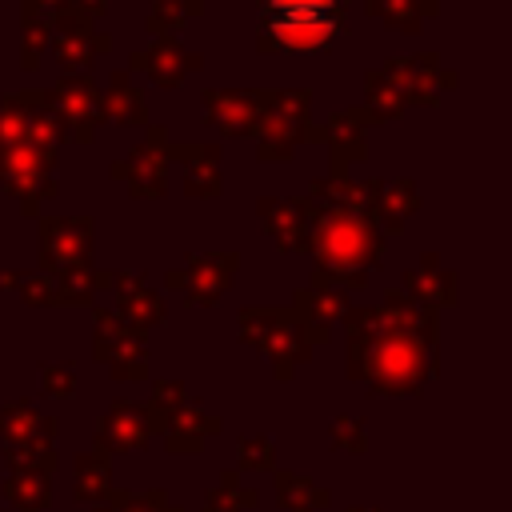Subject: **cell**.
I'll use <instances>...</instances> for the list:
<instances>
[{"instance_id": "d6986e66", "label": "cell", "mask_w": 512, "mask_h": 512, "mask_svg": "<svg viewBox=\"0 0 512 512\" xmlns=\"http://www.w3.org/2000/svg\"><path fill=\"white\" fill-rule=\"evenodd\" d=\"M256 216H260L264 236L280 252H304V232H308V204H304V196H292V200L264 196V200H256Z\"/></svg>"}, {"instance_id": "b9f144b4", "label": "cell", "mask_w": 512, "mask_h": 512, "mask_svg": "<svg viewBox=\"0 0 512 512\" xmlns=\"http://www.w3.org/2000/svg\"><path fill=\"white\" fill-rule=\"evenodd\" d=\"M48 48V24H36V20H24V40H20V68L24 72H36L40 68V56Z\"/></svg>"}, {"instance_id": "e575fe53", "label": "cell", "mask_w": 512, "mask_h": 512, "mask_svg": "<svg viewBox=\"0 0 512 512\" xmlns=\"http://www.w3.org/2000/svg\"><path fill=\"white\" fill-rule=\"evenodd\" d=\"M4 500L16 512H44L48 508V480L44 476H32V472H8Z\"/></svg>"}, {"instance_id": "ab89813d", "label": "cell", "mask_w": 512, "mask_h": 512, "mask_svg": "<svg viewBox=\"0 0 512 512\" xmlns=\"http://www.w3.org/2000/svg\"><path fill=\"white\" fill-rule=\"evenodd\" d=\"M40 388H44V396H56V400L76 396V364L72 360H64V364L44 360L40 364Z\"/></svg>"}, {"instance_id": "f1b7e54d", "label": "cell", "mask_w": 512, "mask_h": 512, "mask_svg": "<svg viewBox=\"0 0 512 512\" xmlns=\"http://www.w3.org/2000/svg\"><path fill=\"white\" fill-rule=\"evenodd\" d=\"M364 12L384 20V24H392L404 36H416L424 16H436L440 4L436 0H364Z\"/></svg>"}, {"instance_id": "8d00e7d4", "label": "cell", "mask_w": 512, "mask_h": 512, "mask_svg": "<svg viewBox=\"0 0 512 512\" xmlns=\"http://www.w3.org/2000/svg\"><path fill=\"white\" fill-rule=\"evenodd\" d=\"M104 504L112 512H180L176 504H168V492L164 488H152V492H108Z\"/></svg>"}, {"instance_id": "f6af8a7d", "label": "cell", "mask_w": 512, "mask_h": 512, "mask_svg": "<svg viewBox=\"0 0 512 512\" xmlns=\"http://www.w3.org/2000/svg\"><path fill=\"white\" fill-rule=\"evenodd\" d=\"M20 284V272H8V268H0V288H16Z\"/></svg>"}, {"instance_id": "7402d4cb", "label": "cell", "mask_w": 512, "mask_h": 512, "mask_svg": "<svg viewBox=\"0 0 512 512\" xmlns=\"http://www.w3.org/2000/svg\"><path fill=\"white\" fill-rule=\"evenodd\" d=\"M152 436V424H148V412L144 404H132V400H116L104 420H100V432H96V444L104 452H136L144 448Z\"/></svg>"}, {"instance_id": "c3c4849f", "label": "cell", "mask_w": 512, "mask_h": 512, "mask_svg": "<svg viewBox=\"0 0 512 512\" xmlns=\"http://www.w3.org/2000/svg\"><path fill=\"white\" fill-rule=\"evenodd\" d=\"M348 512H376V508H348Z\"/></svg>"}, {"instance_id": "5b68a950", "label": "cell", "mask_w": 512, "mask_h": 512, "mask_svg": "<svg viewBox=\"0 0 512 512\" xmlns=\"http://www.w3.org/2000/svg\"><path fill=\"white\" fill-rule=\"evenodd\" d=\"M236 328H240L244 344H256L272 360L276 380H288L296 372V364L312 356V344L288 308H240Z\"/></svg>"}, {"instance_id": "9a60e30c", "label": "cell", "mask_w": 512, "mask_h": 512, "mask_svg": "<svg viewBox=\"0 0 512 512\" xmlns=\"http://www.w3.org/2000/svg\"><path fill=\"white\" fill-rule=\"evenodd\" d=\"M200 68H204V56L200 52H188L176 36H160L148 48H140V52L128 56V72H140V76H148L160 88H176L188 72H200Z\"/></svg>"}, {"instance_id": "3957f363", "label": "cell", "mask_w": 512, "mask_h": 512, "mask_svg": "<svg viewBox=\"0 0 512 512\" xmlns=\"http://www.w3.org/2000/svg\"><path fill=\"white\" fill-rule=\"evenodd\" d=\"M344 0H264L260 52H320L340 36Z\"/></svg>"}, {"instance_id": "7a4b0ae2", "label": "cell", "mask_w": 512, "mask_h": 512, "mask_svg": "<svg viewBox=\"0 0 512 512\" xmlns=\"http://www.w3.org/2000/svg\"><path fill=\"white\" fill-rule=\"evenodd\" d=\"M376 184L380 180H348L324 176L312 180L308 204V232L304 252L316 260L312 280L332 288H364L368 272L380 264L388 248V232L376 216Z\"/></svg>"}, {"instance_id": "9c48e42d", "label": "cell", "mask_w": 512, "mask_h": 512, "mask_svg": "<svg viewBox=\"0 0 512 512\" xmlns=\"http://www.w3.org/2000/svg\"><path fill=\"white\" fill-rule=\"evenodd\" d=\"M40 228V272L92 264V220L88 216H36Z\"/></svg>"}, {"instance_id": "4fadbf2b", "label": "cell", "mask_w": 512, "mask_h": 512, "mask_svg": "<svg viewBox=\"0 0 512 512\" xmlns=\"http://www.w3.org/2000/svg\"><path fill=\"white\" fill-rule=\"evenodd\" d=\"M384 76L400 88L404 104H440V96L448 88H456V72H448L440 64L436 52H420V56H396L384 64Z\"/></svg>"}, {"instance_id": "7c38bea8", "label": "cell", "mask_w": 512, "mask_h": 512, "mask_svg": "<svg viewBox=\"0 0 512 512\" xmlns=\"http://www.w3.org/2000/svg\"><path fill=\"white\" fill-rule=\"evenodd\" d=\"M112 48V36L96 32L92 20L76 16V12H60L48 24V52L60 64V76H76L84 64H92L96 56H104Z\"/></svg>"}, {"instance_id": "83f0119b", "label": "cell", "mask_w": 512, "mask_h": 512, "mask_svg": "<svg viewBox=\"0 0 512 512\" xmlns=\"http://www.w3.org/2000/svg\"><path fill=\"white\" fill-rule=\"evenodd\" d=\"M52 276V288H56V304H92L100 288H108L112 272L104 268H92V264H80V268H60V272H48Z\"/></svg>"}, {"instance_id": "ffe728a7", "label": "cell", "mask_w": 512, "mask_h": 512, "mask_svg": "<svg viewBox=\"0 0 512 512\" xmlns=\"http://www.w3.org/2000/svg\"><path fill=\"white\" fill-rule=\"evenodd\" d=\"M400 292L436 312L444 304H456V272L444 268L436 252H424L412 268H404V288Z\"/></svg>"}, {"instance_id": "f35d334b", "label": "cell", "mask_w": 512, "mask_h": 512, "mask_svg": "<svg viewBox=\"0 0 512 512\" xmlns=\"http://www.w3.org/2000/svg\"><path fill=\"white\" fill-rule=\"evenodd\" d=\"M276 464V448L268 436H244L236 444V472H268Z\"/></svg>"}, {"instance_id": "f546056e", "label": "cell", "mask_w": 512, "mask_h": 512, "mask_svg": "<svg viewBox=\"0 0 512 512\" xmlns=\"http://www.w3.org/2000/svg\"><path fill=\"white\" fill-rule=\"evenodd\" d=\"M104 120H124V124H144L148 108H144V92L132 84L128 72H112L108 76V92H104Z\"/></svg>"}, {"instance_id": "1f68e13d", "label": "cell", "mask_w": 512, "mask_h": 512, "mask_svg": "<svg viewBox=\"0 0 512 512\" xmlns=\"http://www.w3.org/2000/svg\"><path fill=\"white\" fill-rule=\"evenodd\" d=\"M360 108L380 124V120H396L408 104H404L400 88L384 76V68H372V72L364 76V104H360Z\"/></svg>"}, {"instance_id": "bcb514c9", "label": "cell", "mask_w": 512, "mask_h": 512, "mask_svg": "<svg viewBox=\"0 0 512 512\" xmlns=\"http://www.w3.org/2000/svg\"><path fill=\"white\" fill-rule=\"evenodd\" d=\"M184 4H188V12H192V16H200V12H204V0H184Z\"/></svg>"}, {"instance_id": "60d3db41", "label": "cell", "mask_w": 512, "mask_h": 512, "mask_svg": "<svg viewBox=\"0 0 512 512\" xmlns=\"http://www.w3.org/2000/svg\"><path fill=\"white\" fill-rule=\"evenodd\" d=\"M332 448H340V452H364L368 448V436H364V420L360 416H336L332 420Z\"/></svg>"}, {"instance_id": "52a82bcc", "label": "cell", "mask_w": 512, "mask_h": 512, "mask_svg": "<svg viewBox=\"0 0 512 512\" xmlns=\"http://www.w3.org/2000/svg\"><path fill=\"white\" fill-rule=\"evenodd\" d=\"M92 356L112 368L116 380H148L144 332L128 328L112 308H96L92 320Z\"/></svg>"}, {"instance_id": "8992f818", "label": "cell", "mask_w": 512, "mask_h": 512, "mask_svg": "<svg viewBox=\"0 0 512 512\" xmlns=\"http://www.w3.org/2000/svg\"><path fill=\"white\" fill-rule=\"evenodd\" d=\"M52 164H56V152H40L28 144L0 148V188L20 204L24 216H40V200L56 196Z\"/></svg>"}, {"instance_id": "cb8c5ba5", "label": "cell", "mask_w": 512, "mask_h": 512, "mask_svg": "<svg viewBox=\"0 0 512 512\" xmlns=\"http://www.w3.org/2000/svg\"><path fill=\"white\" fill-rule=\"evenodd\" d=\"M16 104L24 116V144L40 148V152H56V144L64 140V128L52 112L48 88H24V92H16Z\"/></svg>"}, {"instance_id": "d6a6232c", "label": "cell", "mask_w": 512, "mask_h": 512, "mask_svg": "<svg viewBox=\"0 0 512 512\" xmlns=\"http://www.w3.org/2000/svg\"><path fill=\"white\" fill-rule=\"evenodd\" d=\"M4 460L12 472H32V476H52L56 472V452L48 440H20V444H4Z\"/></svg>"}, {"instance_id": "4dcf8cb0", "label": "cell", "mask_w": 512, "mask_h": 512, "mask_svg": "<svg viewBox=\"0 0 512 512\" xmlns=\"http://www.w3.org/2000/svg\"><path fill=\"white\" fill-rule=\"evenodd\" d=\"M276 496H280L284 512H316V508L332 504L328 488H320V484H312L308 476H296V472H276Z\"/></svg>"}, {"instance_id": "e0dca14e", "label": "cell", "mask_w": 512, "mask_h": 512, "mask_svg": "<svg viewBox=\"0 0 512 512\" xmlns=\"http://www.w3.org/2000/svg\"><path fill=\"white\" fill-rule=\"evenodd\" d=\"M108 288H116V316H120L128 328L144 332V328H152V324H164L168 304H164V296H160L156 288H148L144 272H112Z\"/></svg>"}, {"instance_id": "484cf974", "label": "cell", "mask_w": 512, "mask_h": 512, "mask_svg": "<svg viewBox=\"0 0 512 512\" xmlns=\"http://www.w3.org/2000/svg\"><path fill=\"white\" fill-rule=\"evenodd\" d=\"M72 472H76V500H84V504L100 500L104 504V496L112 492V452L92 444L88 452H80L72 460Z\"/></svg>"}, {"instance_id": "8fae6325", "label": "cell", "mask_w": 512, "mask_h": 512, "mask_svg": "<svg viewBox=\"0 0 512 512\" xmlns=\"http://www.w3.org/2000/svg\"><path fill=\"white\" fill-rule=\"evenodd\" d=\"M236 268H240V256L236 252H204V256H188L184 268H172L164 276V284L168 288H180L188 304L212 308L232 288Z\"/></svg>"}, {"instance_id": "d4e9b609", "label": "cell", "mask_w": 512, "mask_h": 512, "mask_svg": "<svg viewBox=\"0 0 512 512\" xmlns=\"http://www.w3.org/2000/svg\"><path fill=\"white\" fill-rule=\"evenodd\" d=\"M420 208V188L400 176V180H380L376 184V216H380V228L388 236H396L404 228V220Z\"/></svg>"}, {"instance_id": "ee69618b", "label": "cell", "mask_w": 512, "mask_h": 512, "mask_svg": "<svg viewBox=\"0 0 512 512\" xmlns=\"http://www.w3.org/2000/svg\"><path fill=\"white\" fill-rule=\"evenodd\" d=\"M68 12H76L84 20H96V16L108 12V0H68Z\"/></svg>"}, {"instance_id": "836d02e7", "label": "cell", "mask_w": 512, "mask_h": 512, "mask_svg": "<svg viewBox=\"0 0 512 512\" xmlns=\"http://www.w3.org/2000/svg\"><path fill=\"white\" fill-rule=\"evenodd\" d=\"M256 488H240V472L236 468H228V472H220V480H216V488L204 496V512H248V508H256Z\"/></svg>"}, {"instance_id": "603a6c76", "label": "cell", "mask_w": 512, "mask_h": 512, "mask_svg": "<svg viewBox=\"0 0 512 512\" xmlns=\"http://www.w3.org/2000/svg\"><path fill=\"white\" fill-rule=\"evenodd\" d=\"M164 448L168 452H200L204 448V440L212 436V432H220V420L212 416V412H204L200 408V400H184L168 420H164Z\"/></svg>"}, {"instance_id": "5bb4252c", "label": "cell", "mask_w": 512, "mask_h": 512, "mask_svg": "<svg viewBox=\"0 0 512 512\" xmlns=\"http://www.w3.org/2000/svg\"><path fill=\"white\" fill-rule=\"evenodd\" d=\"M268 88H208L204 92V112L208 124L224 136H252L256 120L264 112Z\"/></svg>"}, {"instance_id": "ac0fdd59", "label": "cell", "mask_w": 512, "mask_h": 512, "mask_svg": "<svg viewBox=\"0 0 512 512\" xmlns=\"http://www.w3.org/2000/svg\"><path fill=\"white\" fill-rule=\"evenodd\" d=\"M368 124H376L360 104L356 108H340L328 116V124L320 128L328 148H332V176H348V164L368 156Z\"/></svg>"}, {"instance_id": "ba28073f", "label": "cell", "mask_w": 512, "mask_h": 512, "mask_svg": "<svg viewBox=\"0 0 512 512\" xmlns=\"http://www.w3.org/2000/svg\"><path fill=\"white\" fill-rule=\"evenodd\" d=\"M48 100H52V112H56V120H60L68 140L88 144L96 136V128L104 124V92L80 72L76 76H60L48 88Z\"/></svg>"}, {"instance_id": "74e56055", "label": "cell", "mask_w": 512, "mask_h": 512, "mask_svg": "<svg viewBox=\"0 0 512 512\" xmlns=\"http://www.w3.org/2000/svg\"><path fill=\"white\" fill-rule=\"evenodd\" d=\"M188 4L184 0H152V12H148V32L160 40V36H176L184 24H188Z\"/></svg>"}, {"instance_id": "6da1fadb", "label": "cell", "mask_w": 512, "mask_h": 512, "mask_svg": "<svg viewBox=\"0 0 512 512\" xmlns=\"http://www.w3.org/2000/svg\"><path fill=\"white\" fill-rule=\"evenodd\" d=\"M348 376L376 396H412L436 376V312L400 288L372 308H344Z\"/></svg>"}, {"instance_id": "30bf717a", "label": "cell", "mask_w": 512, "mask_h": 512, "mask_svg": "<svg viewBox=\"0 0 512 512\" xmlns=\"http://www.w3.org/2000/svg\"><path fill=\"white\" fill-rule=\"evenodd\" d=\"M168 128H148V140H140L136 148H128L124 160L112 164V176L128 184L132 196L140 200H152V196H164L168 188Z\"/></svg>"}, {"instance_id": "7dc6e473", "label": "cell", "mask_w": 512, "mask_h": 512, "mask_svg": "<svg viewBox=\"0 0 512 512\" xmlns=\"http://www.w3.org/2000/svg\"><path fill=\"white\" fill-rule=\"evenodd\" d=\"M80 512H112L108 504H96V508H80Z\"/></svg>"}, {"instance_id": "d590c367", "label": "cell", "mask_w": 512, "mask_h": 512, "mask_svg": "<svg viewBox=\"0 0 512 512\" xmlns=\"http://www.w3.org/2000/svg\"><path fill=\"white\" fill-rule=\"evenodd\" d=\"M184 400H188V388H184L180 380H156V384H152V400L144 404L152 432H160V428H164V420H168Z\"/></svg>"}, {"instance_id": "7bdbcfd3", "label": "cell", "mask_w": 512, "mask_h": 512, "mask_svg": "<svg viewBox=\"0 0 512 512\" xmlns=\"http://www.w3.org/2000/svg\"><path fill=\"white\" fill-rule=\"evenodd\" d=\"M20 296L24 304H36V308H52L56 304V288H52V276L48 272H20Z\"/></svg>"}, {"instance_id": "4316f807", "label": "cell", "mask_w": 512, "mask_h": 512, "mask_svg": "<svg viewBox=\"0 0 512 512\" xmlns=\"http://www.w3.org/2000/svg\"><path fill=\"white\" fill-rule=\"evenodd\" d=\"M0 436L4 444H20V440H48L56 436V420L36 412L28 400H12L8 408H0Z\"/></svg>"}, {"instance_id": "44dd1931", "label": "cell", "mask_w": 512, "mask_h": 512, "mask_svg": "<svg viewBox=\"0 0 512 512\" xmlns=\"http://www.w3.org/2000/svg\"><path fill=\"white\" fill-rule=\"evenodd\" d=\"M168 160L184 168V196H220V148L216 144H168Z\"/></svg>"}, {"instance_id": "277c9868", "label": "cell", "mask_w": 512, "mask_h": 512, "mask_svg": "<svg viewBox=\"0 0 512 512\" xmlns=\"http://www.w3.org/2000/svg\"><path fill=\"white\" fill-rule=\"evenodd\" d=\"M308 104H312L308 88H276V92L268 88L264 112H260L256 132H252L260 160H268V164L292 160L300 140H320L324 136V132H316L308 124Z\"/></svg>"}, {"instance_id": "2e32d148", "label": "cell", "mask_w": 512, "mask_h": 512, "mask_svg": "<svg viewBox=\"0 0 512 512\" xmlns=\"http://www.w3.org/2000/svg\"><path fill=\"white\" fill-rule=\"evenodd\" d=\"M344 308H348V292H344V288H332V284H316V280H312L308 288H300V292L292 296V308H288V312L300 320L308 344L316 348V344H328L332 320H340Z\"/></svg>"}]
</instances>
